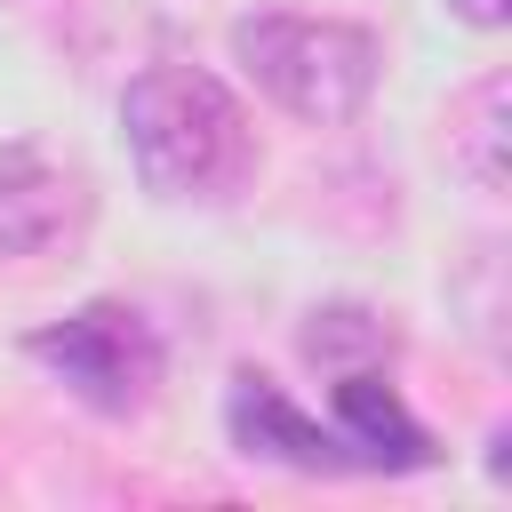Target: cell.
I'll return each mask as SVG.
<instances>
[{"mask_svg": "<svg viewBox=\"0 0 512 512\" xmlns=\"http://www.w3.org/2000/svg\"><path fill=\"white\" fill-rule=\"evenodd\" d=\"M120 136L152 200L224 208L256 176V128L240 96L200 64H144L120 88Z\"/></svg>", "mask_w": 512, "mask_h": 512, "instance_id": "cell-1", "label": "cell"}, {"mask_svg": "<svg viewBox=\"0 0 512 512\" xmlns=\"http://www.w3.org/2000/svg\"><path fill=\"white\" fill-rule=\"evenodd\" d=\"M232 56L240 72L304 128H344L360 120V104L376 96V72H384V48L368 24H344V16H296V8H264V16H240L232 24Z\"/></svg>", "mask_w": 512, "mask_h": 512, "instance_id": "cell-2", "label": "cell"}, {"mask_svg": "<svg viewBox=\"0 0 512 512\" xmlns=\"http://www.w3.org/2000/svg\"><path fill=\"white\" fill-rule=\"evenodd\" d=\"M24 352L80 400V408H96V416H136V408H152V392H160V376H168V344H160V328L136 312V304H80V312H64V320H48V328H32L24 336Z\"/></svg>", "mask_w": 512, "mask_h": 512, "instance_id": "cell-3", "label": "cell"}, {"mask_svg": "<svg viewBox=\"0 0 512 512\" xmlns=\"http://www.w3.org/2000/svg\"><path fill=\"white\" fill-rule=\"evenodd\" d=\"M224 424H232V448L256 456V464H288V472H352V448L336 432H320L264 368H240L232 392H224Z\"/></svg>", "mask_w": 512, "mask_h": 512, "instance_id": "cell-4", "label": "cell"}, {"mask_svg": "<svg viewBox=\"0 0 512 512\" xmlns=\"http://www.w3.org/2000/svg\"><path fill=\"white\" fill-rule=\"evenodd\" d=\"M72 224H80V184L32 144H0V256H40Z\"/></svg>", "mask_w": 512, "mask_h": 512, "instance_id": "cell-5", "label": "cell"}, {"mask_svg": "<svg viewBox=\"0 0 512 512\" xmlns=\"http://www.w3.org/2000/svg\"><path fill=\"white\" fill-rule=\"evenodd\" d=\"M336 424H344L352 464H368V472H424V464H432V432L400 408V392H392L376 368H344V384H336Z\"/></svg>", "mask_w": 512, "mask_h": 512, "instance_id": "cell-6", "label": "cell"}, {"mask_svg": "<svg viewBox=\"0 0 512 512\" xmlns=\"http://www.w3.org/2000/svg\"><path fill=\"white\" fill-rule=\"evenodd\" d=\"M504 104H512V88L496 72L448 112V160L472 176V192H504Z\"/></svg>", "mask_w": 512, "mask_h": 512, "instance_id": "cell-7", "label": "cell"}, {"mask_svg": "<svg viewBox=\"0 0 512 512\" xmlns=\"http://www.w3.org/2000/svg\"><path fill=\"white\" fill-rule=\"evenodd\" d=\"M392 336H384V320L368 312V304H328V312H312L304 320V360H320V368H368L376 352H384Z\"/></svg>", "mask_w": 512, "mask_h": 512, "instance_id": "cell-8", "label": "cell"}, {"mask_svg": "<svg viewBox=\"0 0 512 512\" xmlns=\"http://www.w3.org/2000/svg\"><path fill=\"white\" fill-rule=\"evenodd\" d=\"M448 8H456L464 24H480V32H496V24L512 16V0H448Z\"/></svg>", "mask_w": 512, "mask_h": 512, "instance_id": "cell-9", "label": "cell"}]
</instances>
